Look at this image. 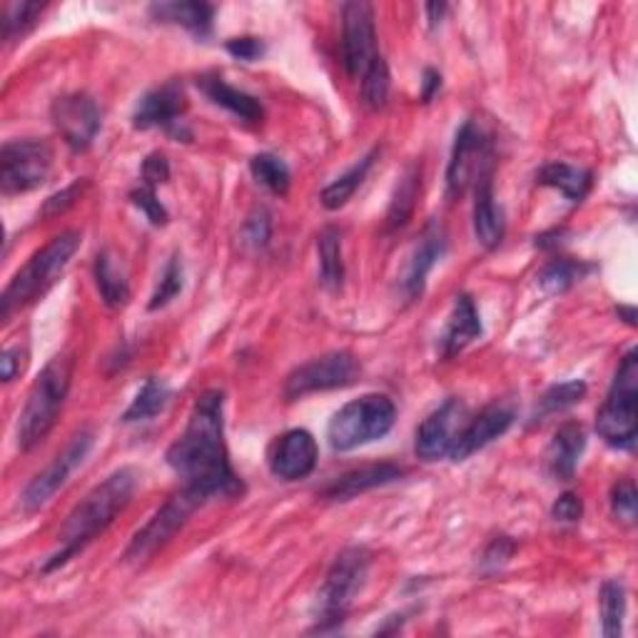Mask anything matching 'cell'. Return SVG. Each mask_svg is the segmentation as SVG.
Masks as SVG:
<instances>
[{
	"label": "cell",
	"mask_w": 638,
	"mask_h": 638,
	"mask_svg": "<svg viewBox=\"0 0 638 638\" xmlns=\"http://www.w3.org/2000/svg\"><path fill=\"white\" fill-rule=\"evenodd\" d=\"M167 464L205 501L243 494L225 444V394L207 390L195 402L183 436L167 449Z\"/></svg>",
	"instance_id": "cell-1"
},
{
	"label": "cell",
	"mask_w": 638,
	"mask_h": 638,
	"mask_svg": "<svg viewBox=\"0 0 638 638\" xmlns=\"http://www.w3.org/2000/svg\"><path fill=\"white\" fill-rule=\"evenodd\" d=\"M138 489V472L132 467H122L112 472L102 484H98L80 504L70 511L66 524L60 527L58 541L60 549L46 561L43 571H56L88 547L92 539H98L106 531L115 517L130 504V499Z\"/></svg>",
	"instance_id": "cell-2"
},
{
	"label": "cell",
	"mask_w": 638,
	"mask_h": 638,
	"mask_svg": "<svg viewBox=\"0 0 638 638\" xmlns=\"http://www.w3.org/2000/svg\"><path fill=\"white\" fill-rule=\"evenodd\" d=\"M72 364L76 362H72L70 354H58L46 364L36 384L30 386L26 406L18 420V446L23 452L38 446L50 434V429L56 426L58 414L70 392Z\"/></svg>",
	"instance_id": "cell-3"
},
{
	"label": "cell",
	"mask_w": 638,
	"mask_h": 638,
	"mask_svg": "<svg viewBox=\"0 0 638 638\" xmlns=\"http://www.w3.org/2000/svg\"><path fill=\"white\" fill-rule=\"evenodd\" d=\"M82 237L76 229H68L50 243L38 249V253L28 259V265L10 279L3 297H0V320H10L16 310L30 305L38 297H43L46 292L56 285L62 272L70 265V259L76 257L80 249Z\"/></svg>",
	"instance_id": "cell-4"
},
{
	"label": "cell",
	"mask_w": 638,
	"mask_h": 638,
	"mask_svg": "<svg viewBox=\"0 0 638 638\" xmlns=\"http://www.w3.org/2000/svg\"><path fill=\"white\" fill-rule=\"evenodd\" d=\"M596 432L614 449L631 452L638 434V352H626L601 410L596 412Z\"/></svg>",
	"instance_id": "cell-5"
},
{
	"label": "cell",
	"mask_w": 638,
	"mask_h": 638,
	"mask_svg": "<svg viewBox=\"0 0 638 638\" xmlns=\"http://www.w3.org/2000/svg\"><path fill=\"white\" fill-rule=\"evenodd\" d=\"M396 422V406L386 394H364L352 400L332 416L327 439L334 452H352V449L372 444L392 432Z\"/></svg>",
	"instance_id": "cell-6"
},
{
	"label": "cell",
	"mask_w": 638,
	"mask_h": 638,
	"mask_svg": "<svg viewBox=\"0 0 638 638\" xmlns=\"http://www.w3.org/2000/svg\"><path fill=\"white\" fill-rule=\"evenodd\" d=\"M370 573V551L362 547L344 549L337 559H334L332 569L327 571L322 589L317 593V629H327V626H340L344 616H347L352 601L364 589Z\"/></svg>",
	"instance_id": "cell-7"
},
{
	"label": "cell",
	"mask_w": 638,
	"mask_h": 638,
	"mask_svg": "<svg viewBox=\"0 0 638 638\" xmlns=\"http://www.w3.org/2000/svg\"><path fill=\"white\" fill-rule=\"evenodd\" d=\"M53 170V148L43 140H10L0 150V190L3 195L30 193Z\"/></svg>",
	"instance_id": "cell-8"
},
{
	"label": "cell",
	"mask_w": 638,
	"mask_h": 638,
	"mask_svg": "<svg viewBox=\"0 0 638 638\" xmlns=\"http://www.w3.org/2000/svg\"><path fill=\"white\" fill-rule=\"evenodd\" d=\"M205 504L203 497H197L190 489H180L177 494L167 501V504L155 514L148 524L135 533L128 551H125V561L143 563L153 559L167 541H170L177 531H180L187 519H190L197 509Z\"/></svg>",
	"instance_id": "cell-9"
},
{
	"label": "cell",
	"mask_w": 638,
	"mask_h": 638,
	"mask_svg": "<svg viewBox=\"0 0 638 638\" xmlns=\"http://www.w3.org/2000/svg\"><path fill=\"white\" fill-rule=\"evenodd\" d=\"M360 362L352 352H330L322 354V357L312 360L307 364H300V367L287 376L285 382V396L292 400H300V396L315 394V392H327V390H340V386H350L360 376Z\"/></svg>",
	"instance_id": "cell-10"
},
{
	"label": "cell",
	"mask_w": 638,
	"mask_h": 638,
	"mask_svg": "<svg viewBox=\"0 0 638 638\" xmlns=\"http://www.w3.org/2000/svg\"><path fill=\"white\" fill-rule=\"evenodd\" d=\"M92 444H96V434L90 432V429H82L76 436L70 439L68 446L62 449V452L50 462L43 472H40L23 491V499H20V504H23L26 511H38L43 509L50 499H53L58 491L68 484L70 474L76 472V469L86 462Z\"/></svg>",
	"instance_id": "cell-11"
},
{
	"label": "cell",
	"mask_w": 638,
	"mask_h": 638,
	"mask_svg": "<svg viewBox=\"0 0 638 638\" xmlns=\"http://www.w3.org/2000/svg\"><path fill=\"white\" fill-rule=\"evenodd\" d=\"M487 173H491L489 140L474 120H467L462 125V130L457 132L452 160H449L446 170L449 197H462L469 190V185H477L479 177Z\"/></svg>",
	"instance_id": "cell-12"
},
{
	"label": "cell",
	"mask_w": 638,
	"mask_h": 638,
	"mask_svg": "<svg viewBox=\"0 0 638 638\" xmlns=\"http://www.w3.org/2000/svg\"><path fill=\"white\" fill-rule=\"evenodd\" d=\"M376 53L374 8L362 0L342 6V60L352 78H362Z\"/></svg>",
	"instance_id": "cell-13"
},
{
	"label": "cell",
	"mask_w": 638,
	"mask_h": 638,
	"mask_svg": "<svg viewBox=\"0 0 638 638\" xmlns=\"http://www.w3.org/2000/svg\"><path fill=\"white\" fill-rule=\"evenodd\" d=\"M50 118H53L62 140L68 143V148H72L76 153L90 148L92 140L98 138L102 125L100 106L88 96V92L60 96L53 102V108H50Z\"/></svg>",
	"instance_id": "cell-14"
},
{
	"label": "cell",
	"mask_w": 638,
	"mask_h": 638,
	"mask_svg": "<svg viewBox=\"0 0 638 638\" xmlns=\"http://www.w3.org/2000/svg\"><path fill=\"white\" fill-rule=\"evenodd\" d=\"M187 110V98L180 82H165V86L145 92L138 108L132 112V125L138 130L163 128L175 138H190L183 128V115Z\"/></svg>",
	"instance_id": "cell-15"
},
{
	"label": "cell",
	"mask_w": 638,
	"mask_h": 638,
	"mask_svg": "<svg viewBox=\"0 0 638 638\" xmlns=\"http://www.w3.org/2000/svg\"><path fill=\"white\" fill-rule=\"evenodd\" d=\"M464 424L467 406L459 400H446L416 429V457L424 459V462H436V459L449 457Z\"/></svg>",
	"instance_id": "cell-16"
},
{
	"label": "cell",
	"mask_w": 638,
	"mask_h": 638,
	"mask_svg": "<svg viewBox=\"0 0 638 638\" xmlns=\"http://www.w3.org/2000/svg\"><path fill=\"white\" fill-rule=\"evenodd\" d=\"M320 449L307 429H289L269 452V472L282 481L307 479L317 467Z\"/></svg>",
	"instance_id": "cell-17"
},
{
	"label": "cell",
	"mask_w": 638,
	"mask_h": 638,
	"mask_svg": "<svg viewBox=\"0 0 638 638\" xmlns=\"http://www.w3.org/2000/svg\"><path fill=\"white\" fill-rule=\"evenodd\" d=\"M514 424V410L507 404H491L479 416H474L472 422H467L462 432H459L457 442L449 452L452 462H467L469 457L481 452V449L489 446L494 439L509 432V426Z\"/></svg>",
	"instance_id": "cell-18"
},
{
	"label": "cell",
	"mask_w": 638,
	"mask_h": 638,
	"mask_svg": "<svg viewBox=\"0 0 638 638\" xmlns=\"http://www.w3.org/2000/svg\"><path fill=\"white\" fill-rule=\"evenodd\" d=\"M446 253V235L442 225L432 223L420 239V245H416L414 255L410 259V267H406V275H404V292L410 300H416L424 292L426 285V277L429 272L434 269L436 259H442V255Z\"/></svg>",
	"instance_id": "cell-19"
},
{
	"label": "cell",
	"mask_w": 638,
	"mask_h": 638,
	"mask_svg": "<svg viewBox=\"0 0 638 638\" xmlns=\"http://www.w3.org/2000/svg\"><path fill=\"white\" fill-rule=\"evenodd\" d=\"M583 449H586L583 426L579 422L561 424L557 429V434H553L547 452L549 474L559 481H571L573 474H577Z\"/></svg>",
	"instance_id": "cell-20"
},
{
	"label": "cell",
	"mask_w": 638,
	"mask_h": 638,
	"mask_svg": "<svg viewBox=\"0 0 638 638\" xmlns=\"http://www.w3.org/2000/svg\"><path fill=\"white\" fill-rule=\"evenodd\" d=\"M477 197H474V233L477 239L487 249H494L504 239V213L497 205L494 197V180H491V173L481 175L477 180Z\"/></svg>",
	"instance_id": "cell-21"
},
{
	"label": "cell",
	"mask_w": 638,
	"mask_h": 638,
	"mask_svg": "<svg viewBox=\"0 0 638 638\" xmlns=\"http://www.w3.org/2000/svg\"><path fill=\"white\" fill-rule=\"evenodd\" d=\"M402 477H404V469L396 467V464H390V462L354 469V472H347L344 477L334 479L332 484L324 489V499H330V501H350L354 497L364 494V491L384 487V484H392V481L402 479Z\"/></svg>",
	"instance_id": "cell-22"
},
{
	"label": "cell",
	"mask_w": 638,
	"mask_h": 638,
	"mask_svg": "<svg viewBox=\"0 0 638 638\" xmlns=\"http://www.w3.org/2000/svg\"><path fill=\"white\" fill-rule=\"evenodd\" d=\"M481 320L474 300L469 295H459L454 300V310L449 315L446 330L442 334V354L446 360L457 357L459 352L467 350L469 344L481 337Z\"/></svg>",
	"instance_id": "cell-23"
},
{
	"label": "cell",
	"mask_w": 638,
	"mask_h": 638,
	"mask_svg": "<svg viewBox=\"0 0 638 638\" xmlns=\"http://www.w3.org/2000/svg\"><path fill=\"white\" fill-rule=\"evenodd\" d=\"M197 88H200L207 100L215 102V106L225 108L227 112H233L235 118L245 122H259L265 118V108L255 96H249L245 90H237L219 76H203L197 80Z\"/></svg>",
	"instance_id": "cell-24"
},
{
	"label": "cell",
	"mask_w": 638,
	"mask_h": 638,
	"mask_svg": "<svg viewBox=\"0 0 638 638\" xmlns=\"http://www.w3.org/2000/svg\"><path fill=\"white\" fill-rule=\"evenodd\" d=\"M150 16L158 20V23H175L183 26L185 30H190L197 38H207L213 30V18L215 8L210 3H197V0H183V3H153Z\"/></svg>",
	"instance_id": "cell-25"
},
{
	"label": "cell",
	"mask_w": 638,
	"mask_h": 638,
	"mask_svg": "<svg viewBox=\"0 0 638 638\" xmlns=\"http://www.w3.org/2000/svg\"><path fill=\"white\" fill-rule=\"evenodd\" d=\"M537 183L543 187H553V190H559L571 203H581L591 190V173L567 163H549L539 170Z\"/></svg>",
	"instance_id": "cell-26"
},
{
	"label": "cell",
	"mask_w": 638,
	"mask_h": 638,
	"mask_svg": "<svg viewBox=\"0 0 638 638\" xmlns=\"http://www.w3.org/2000/svg\"><path fill=\"white\" fill-rule=\"evenodd\" d=\"M96 282L102 302H106L110 310H120L130 302V285L128 279H125V272L115 263L110 249L100 253L96 259Z\"/></svg>",
	"instance_id": "cell-27"
},
{
	"label": "cell",
	"mask_w": 638,
	"mask_h": 638,
	"mask_svg": "<svg viewBox=\"0 0 638 638\" xmlns=\"http://www.w3.org/2000/svg\"><path fill=\"white\" fill-rule=\"evenodd\" d=\"M170 386H167L158 376H150L148 382L140 386V392L135 394V400L130 402L128 410L122 414L125 424H135V422H148L153 416H158L167 402H170Z\"/></svg>",
	"instance_id": "cell-28"
},
{
	"label": "cell",
	"mask_w": 638,
	"mask_h": 638,
	"mask_svg": "<svg viewBox=\"0 0 638 638\" xmlns=\"http://www.w3.org/2000/svg\"><path fill=\"white\" fill-rule=\"evenodd\" d=\"M376 155H380V150L374 148L370 155H364V158L357 165L350 167L347 173L340 175L332 185L324 187V190H322V205L327 207V210H340V207H344L352 200V195L360 190V185L364 183V177H367V173L372 170Z\"/></svg>",
	"instance_id": "cell-29"
},
{
	"label": "cell",
	"mask_w": 638,
	"mask_h": 638,
	"mask_svg": "<svg viewBox=\"0 0 638 638\" xmlns=\"http://www.w3.org/2000/svg\"><path fill=\"white\" fill-rule=\"evenodd\" d=\"M320 282L324 289L337 292L344 282V263H342V233L337 227L322 229L320 235Z\"/></svg>",
	"instance_id": "cell-30"
},
{
	"label": "cell",
	"mask_w": 638,
	"mask_h": 638,
	"mask_svg": "<svg viewBox=\"0 0 638 638\" xmlns=\"http://www.w3.org/2000/svg\"><path fill=\"white\" fill-rule=\"evenodd\" d=\"M420 187H422V170L416 165H412L410 170L402 175V180L396 183L390 213H386V223H390L392 229L404 227L406 223H410V217L414 215V207H416V197H420Z\"/></svg>",
	"instance_id": "cell-31"
},
{
	"label": "cell",
	"mask_w": 638,
	"mask_h": 638,
	"mask_svg": "<svg viewBox=\"0 0 638 638\" xmlns=\"http://www.w3.org/2000/svg\"><path fill=\"white\" fill-rule=\"evenodd\" d=\"M601 631L606 638H619L626 619V589L621 581H603L599 591Z\"/></svg>",
	"instance_id": "cell-32"
},
{
	"label": "cell",
	"mask_w": 638,
	"mask_h": 638,
	"mask_svg": "<svg viewBox=\"0 0 638 638\" xmlns=\"http://www.w3.org/2000/svg\"><path fill=\"white\" fill-rule=\"evenodd\" d=\"M249 170H253L255 180L267 187L269 193L275 195H287L289 193V185H292V173L287 163L277 158V155L272 153H259L249 163Z\"/></svg>",
	"instance_id": "cell-33"
},
{
	"label": "cell",
	"mask_w": 638,
	"mask_h": 638,
	"mask_svg": "<svg viewBox=\"0 0 638 638\" xmlns=\"http://www.w3.org/2000/svg\"><path fill=\"white\" fill-rule=\"evenodd\" d=\"M390 88H392L390 66H386V60L382 56H376L362 76L364 106L370 110H382L386 106V98H390Z\"/></svg>",
	"instance_id": "cell-34"
},
{
	"label": "cell",
	"mask_w": 638,
	"mask_h": 638,
	"mask_svg": "<svg viewBox=\"0 0 638 638\" xmlns=\"http://www.w3.org/2000/svg\"><path fill=\"white\" fill-rule=\"evenodd\" d=\"M46 3H6L3 16H0V33L6 43L16 38H23L30 28L38 23Z\"/></svg>",
	"instance_id": "cell-35"
},
{
	"label": "cell",
	"mask_w": 638,
	"mask_h": 638,
	"mask_svg": "<svg viewBox=\"0 0 638 638\" xmlns=\"http://www.w3.org/2000/svg\"><path fill=\"white\" fill-rule=\"evenodd\" d=\"M583 396H586V384L581 380L553 384L551 390H547V394L541 396L539 416H551V414H559L563 410H569V406L579 404Z\"/></svg>",
	"instance_id": "cell-36"
},
{
	"label": "cell",
	"mask_w": 638,
	"mask_h": 638,
	"mask_svg": "<svg viewBox=\"0 0 638 638\" xmlns=\"http://www.w3.org/2000/svg\"><path fill=\"white\" fill-rule=\"evenodd\" d=\"M583 275V267L579 263H573V259H553V263L541 272V287L543 292H549V295H561V292L571 289L577 285V279H581Z\"/></svg>",
	"instance_id": "cell-37"
},
{
	"label": "cell",
	"mask_w": 638,
	"mask_h": 638,
	"mask_svg": "<svg viewBox=\"0 0 638 638\" xmlns=\"http://www.w3.org/2000/svg\"><path fill=\"white\" fill-rule=\"evenodd\" d=\"M180 292H183V263H180V257L173 255L170 259H167L158 287H155L153 297L148 302V310L158 312L167 307L177 295H180Z\"/></svg>",
	"instance_id": "cell-38"
},
{
	"label": "cell",
	"mask_w": 638,
	"mask_h": 638,
	"mask_svg": "<svg viewBox=\"0 0 638 638\" xmlns=\"http://www.w3.org/2000/svg\"><path fill=\"white\" fill-rule=\"evenodd\" d=\"M611 511L614 517L624 521V524H634L638 511V494L631 479L616 481L611 489Z\"/></svg>",
	"instance_id": "cell-39"
},
{
	"label": "cell",
	"mask_w": 638,
	"mask_h": 638,
	"mask_svg": "<svg viewBox=\"0 0 638 638\" xmlns=\"http://www.w3.org/2000/svg\"><path fill=\"white\" fill-rule=\"evenodd\" d=\"M269 235H272V217L265 207H257V210L247 215L243 225L245 245L253 249H263L269 243Z\"/></svg>",
	"instance_id": "cell-40"
},
{
	"label": "cell",
	"mask_w": 638,
	"mask_h": 638,
	"mask_svg": "<svg viewBox=\"0 0 638 638\" xmlns=\"http://www.w3.org/2000/svg\"><path fill=\"white\" fill-rule=\"evenodd\" d=\"M130 200L135 207H140L145 217H148L155 227L167 225V219H170L165 205L158 200V195H155V187H148V185L135 187V190L130 193Z\"/></svg>",
	"instance_id": "cell-41"
},
{
	"label": "cell",
	"mask_w": 638,
	"mask_h": 638,
	"mask_svg": "<svg viewBox=\"0 0 638 638\" xmlns=\"http://www.w3.org/2000/svg\"><path fill=\"white\" fill-rule=\"evenodd\" d=\"M86 187H88V180H76L72 185H68L66 190H60L53 197H48L46 205H43V217H56V215L66 213L68 207L76 205V200H80V195H82V190H86Z\"/></svg>",
	"instance_id": "cell-42"
},
{
	"label": "cell",
	"mask_w": 638,
	"mask_h": 638,
	"mask_svg": "<svg viewBox=\"0 0 638 638\" xmlns=\"http://www.w3.org/2000/svg\"><path fill=\"white\" fill-rule=\"evenodd\" d=\"M227 53L237 58V60H245V62H255L265 56V43L259 38L253 36H243V38H233L225 43Z\"/></svg>",
	"instance_id": "cell-43"
},
{
	"label": "cell",
	"mask_w": 638,
	"mask_h": 638,
	"mask_svg": "<svg viewBox=\"0 0 638 638\" xmlns=\"http://www.w3.org/2000/svg\"><path fill=\"white\" fill-rule=\"evenodd\" d=\"M551 517L557 521H563V524H573V521H579L583 517V501L579 494H573V491H567V494H561L557 499V504L551 507Z\"/></svg>",
	"instance_id": "cell-44"
},
{
	"label": "cell",
	"mask_w": 638,
	"mask_h": 638,
	"mask_svg": "<svg viewBox=\"0 0 638 638\" xmlns=\"http://www.w3.org/2000/svg\"><path fill=\"white\" fill-rule=\"evenodd\" d=\"M143 180H145L143 185H148V187H158V185L170 180V165H167L165 155L153 153V155H148V158H145Z\"/></svg>",
	"instance_id": "cell-45"
},
{
	"label": "cell",
	"mask_w": 638,
	"mask_h": 638,
	"mask_svg": "<svg viewBox=\"0 0 638 638\" xmlns=\"http://www.w3.org/2000/svg\"><path fill=\"white\" fill-rule=\"evenodd\" d=\"M514 541L509 537H499L491 541V547L484 553V567L487 569H499L501 563H507L511 559V553H514Z\"/></svg>",
	"instance_id": "cell-46"
},
{
	"label": "cell",
	"mask_w": 638,
	"mask_h": 638,
	"mask_svg": "<svg viewBox=\"0 0 638 638\" xmlns=\"http://www.w3.org/2000/svg\"><path fill=\"white\" fill-rule=\"evenodd\" d=\"M26 360H28V352L13 347V350H6L3 352V360H0V370H3V382H13L16 376L23 372L26 367Z\"/></svg>",
	"instance_id": "cell-47"
},
{
	"label": "cell",
	"mask_w": 638,
	"mask_h": 638,
	"mask_svg": "<svg viewBox=\"0 0 638 638\" xmlns=\"http://www.w3.org/2000/svg\"><path fill=\"white\" fill-rule=\"evenodd\" d=\"M439 90H442V76H439L436 70L426 68L422 80V102H432Z\"/></svg>",
	"instance_id": "cell-48"
},
{
	"label": "cell",
	"mask_w": 638,
	"mask_h": 638,
	"mask_svg": "<svg viewBox=\"0 0 638 638\" xmlns=\"http://www.w3.org/2000/svg\"><path fill=\"white\" fill-rule=\"evenodd\" d=\"M426 13H429V23L436 26V23H442V18L446 13V6L444 3H429Z\"/></svg>",
	"instance_id": "cell-49"
},
{
	"label": "cell",
	"mask_w": 638,
	"mask_h": 638,
	"mask_svg": "<svg viewBox=\"0 0 638 638\" xmlns=\"http://www.w3.org/2000/svg\"><path fill=\"white\" fill-rule=\"evenodd\" d=\"M619 315H624V317H626L624 322L631 324V327H634V324H636V312H634V307H619Z\"/></svg>",
	"instance_id": "cell-50"
}]
</instances>
